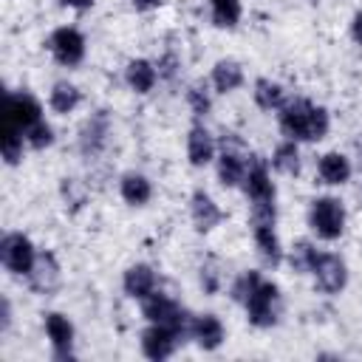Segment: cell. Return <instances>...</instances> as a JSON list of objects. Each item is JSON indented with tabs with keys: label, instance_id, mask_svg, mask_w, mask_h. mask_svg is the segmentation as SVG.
Returning a JSON list of instances; mask_svg holds the SVG:
<instances>
[{
	"label": "cell",
	"instance_id": "cell-1",
	"mask_svg": "<svg viewBox=\"0 0 362 362\" xmlns=\"http://www.w3.org/2000/svg\"><path fill=\"white\" fill-rule=\"evenodd\" d=\"M277 124L286 139L294 141H322L331 130V113L311 99H288L277 110Z\"/></svg>",
	"mask_w": 362,
	"mask_h": 362
},
{
	"label": "cell",
	"instance_id": "cell-2",
	"mask_svg": "<svg viewBox=\"0 0 362 362\" xmlns=\"http://www.w3.org/2000/svg\"><path fill=\"white\" fill-rule=\"evenodd\" d=\"M345 204L334 195H317L308 206V226L320 240H339L345 232Z\"/></svg>",
	"mask_w": 362,
	"mask_h": 362
},
{
	"label": "cell",
	"instance_id": "cell-3",
	"mask_svg": "<svg viewBox=\"0 0 362 362\" xmlns=\"http://www.w3.org/2000/svg\"><path fill=\"white\" fill-rule=\"evenodd\" d=\"M243 308H246V320H249L255 328H272V325H277V320H280V314H283V297H280L277 283L260 280V286H257L255 294L243 303Z\"/></svg>",
	"mask_w": 362,
	"mask_h": 362
},
{
	"label": "cell",
	"instance_id": "cell-4",
	"mask_svg": "<svg viewBox=\"0 0 362 362\" xmlns=\"http://www.w3.org/2000/svg\"><path fill=\"white\" fill-rule=\"evenodd\" d=\"M37 246L31 243L28 235L23 232H6L3 240H0V263L6 266V272L17 274V277H25L37 260Z\"/></svg>",
	"mask_w": 362,
	"mask_h": 362
},
{
	"label": "cell",
	"instance_id": "cell-5",
	"mask_svg": "<svg viewBox=\"0 0 362 362\" xmlns=\"http://www.w3.org/2000/svg\"><path fill=\"white\" fill-rule=\"evenodd\" d=\"M48 51H51V57H54L59 65L76 68V65L85 59L88 45H85V37H82L79 28H74V25H59V28H54L51 37H48Z\"/></svg>",
	"mask_w": 362,
	"mask_h": 362
},
{
	"label": "cell",
	"instance_id": "cell-6",
	"mask_svg": "<svg viewBox=\"0 0 362 362\" xmlns=\"http://www.w3.org/2000/svg\"><path fill=\"white\" fill-rule=\"evenodd\" d=\"M240 189H243V195L249 198V204H255V201H274V198H277V189H274L272 170H269V161H266V158L249 153Z\"/></svg>",
	"mask_w": 362,
	"mask_h": 362
},
{
	"label": "cell",
	"instance_id": "cell-7",
	"mask_svg": "<svg viewBox=\"0 0 362 362\" xmlns=\"http://www.w3.org/2000/svg\"><path fill=\"white\" fill-rule=\"evenodd\" d=\"M311 274H314V286L322 294H339L348 286V263L337 252H320Z\"/></svg>",
	"mask_w": 362,
	"mask_h": 362
},
{
	"label": "cell",
	"instance_id": "cell-8",
	"mask_svg": "<svg viewBox=\"0 0 362 362\" xmlns=\"http://www.w3.org/2000/svg\"><path fill=\"white\" fill-rule=\"evenodd\" d=\"M40 119H42V105L28 90L6 93V102H3V122L6 124H14L20 130H28Z\"/></svg>",
	"mask_w": 362,
	"mask_h": 362
},
{
	"label": "cell",
	"instance_id": "cell-9",
	"mask_svg": "<svg viewBox=\"0 0 362 362\" xmlns=\"http://www.w3.org/2000/svg\"><path fill=\"white\" fill-rule=\"evenodd\" d=\"M107 136H110V116H107V110L90 113L82 122V127H79V139H76L79 153L85 158H96L107 147Z\"/></svg>",
	"mask_w": 362,
	"mask_h": 362
},
{
	"label": "cell",
	"instance_id": "cell-10",
	"mask_svg": "<svg viewBox=\"0 0 362 362\" xmlns=\"http://www.w3.org/2000/svg\"><path fill=\"white\" fill-rule=\"evenodd\" d=\"M25 280H28V286H31L34 294H42V297L54 294L59 288V280H62V269H59L57 255L48 252V249L37 252V260H34L31 272L25 274Z\"/></svg>",
	"mask_w": 362,
	"mask_h": 362
},
{
	"label": "cell",
	"instance_id": "cell-11",
	"mask_svg": "<svg viewBox=\"0 0 362 362\" xmlns=\"http://www.w3.org/2000/svg\"><path fill=\"white\" fill-rule=\"evenodd\" d=\"M42 325H45V334H48L54 359H62V362L65 359H74L76 356L74 354V337H76L74 322L62 311H48L45 320H42Z\"/></svg>",
	"mask_w": 362,
	"mask_h": 362
},
{
	"label": "cell",
	"instance_id": "cell-12",
	"mask_svg": "<svg viewBox=\"0 0 362 362\" xmlns=\"http://www.w3.org/2000/svg\"><path fill=\"white\" fill-rule=\"evenodd\" d=\"M178 345H181V339H178V334H175L170 325L150 322V325L141 331V354H144L147 359H153V362L170 359Z\"/></svg>",
	"mask_w": 362,
	"mask_h": 362
},
{
	"label": "cell",
	"instance_id": "cell-13",
	"mask_svg": "<svg viewBox=\"0 0 362 362\" xmlns=\"http://www.w3.org/2000/svg\"><path fill=\"white\" fill-rule=\"evenodd\" d=\"M189 218H192V226L195 232H212L215 226L223 223V209L215 204V198L206 192V189H195L189 195Z\"/></svg>",
	"mask_w": 362,
	"mask_h": 362
},
{
	"label": "cell",
	"instance_id": "cell-14",
	"mask_svg": "<svg viewBox=\"0 0 362 362\" xmlns=\"http://www.w3.org/2000/svg\"><path fill=\"white\" fill-rule=\"evenodd\" d=\"M246 158L249 150H238V147H221L218 158H215V173H218V184L223 189H235L243 181L246 173Z\"/></svg>",
	"mask_w": 362,
	"mask_h": 362
},
{
	"label": "cell",
	"instance_id": "cell-15",
	"mask_svg": "<svg viewBox=\"0 0 362 362\" xmlns=\"http://www.w3.org/2000/svg\"><path fill=\"white\" fill-rule=\"evenodd\" d=\"M215 153H218L215 136L201 122H195L187 133V158H189V164L192 167H206L209 161H215Z\"/></svg>",
	"mask_w": 362,
	"mask_h": 362
},
{
	"label": "cell",
	"instance_id": "cell-16",
	"mask_svg": "<svg viewBox=\"0 0 362 362\" xmlns=\"http://www.w3.org/2000/svg\"><path fill=\"white\" fill-rule=\"evenodd\" d=\"M351 173H354L351 158H348L345 153H339V150H328V153H322L320 161H317V175H320V181L328 184V187H342V184H348V181H351Z\"/></svg>",
	"mask_w": 362,
	"mask_h": 362
},
{
	"label": "cell",
	"instance_id": "cell-17",
	"mask_svg": "<svg viewBox=\"0 0 362 362\" xmlns=\"http://www.w3.org/2000/svg\"><path fill=\"white\" fill-rule=\"evenodd\" d=\"M252 238H255V246H257V255L266 266L277 269L283 260H286V252H283V243L274 232V223H252Z\"/></svg>",
	"mask_w": 362,
	"mask_h": 362
},
{
	"label": "cell",
	"instance_id": "cell-18",
	"mask_svg": "<svg viewBox=\"0 0 362 362\" xmlns=\"http://www.w3.org/2000/svg\"><path fill=\"white\" fill-rule=\"evenodd\" d=\"M156 286H158V277H156L153 266H147V263H133V266L124 269L122 288H124L127 297H133V300H144L147 294L156 291Z\"/></svg>",
	"mask_w": 362,
	"mask_h": 362
},
{
	"label": "cell",
	"instance_id": "cell-19",
	"mask_svg": "<svg viewBox=\"0 0 362 362\" xmlns=\"http://www.w3.org/2000/svg\"><path fill=\"white\" fill-rule=\"evenodd\" d=\"M243 65L232 57H223L212 65V74H209V82H212V90L215 93H232L243 85Z\"/></svg>",
	"mask_w": 362,
	"mask_h": 362
},
{
	"label": "cell",
	"instance_id": "cell-20",
	"mask_svg": "<svg viewBox=\"0 0 362 362\" xmlns=\"http://www.w3.org/2000/svg\"><path fill=\"white\" fill-rule=\"evenodd\" d=\"M124 82H127V88L136 90V93H150V90L156 88V82H158V68H156V62H150V59H144V57L130 59V62L124 65Z\"/></svg>",
	"mask_w": 362,
	"mask_h": 362
},
{
	"label": "cell",
	"instance_id": "cell-21",
	"mask_svg": "<svg viewBox=\"0 0 362 362\" xmlns=\"http://www.w3.org/2000/svg\"><path fill=\"white\" fill-rule=\"evenodd\" d=\"M223 337H226V331H223L221 317H215V314H195L192 339H195L198 348H204V351H215V348L223 345Z\"/></svg>",
	"mask_w": 362,
	"mask_h": 362
},
{
	"label": "cell",
	"instance_id": "cell-22",
	"mask_svg": "<svg viewBox=\"0 0 362 362\" xmlns=\"http://www.w3.org/2000/svg\"><path fill=\"white\" fill-rule=\"evenodd\" d=\"M119 195H122V201L130 204V206H144V204L153 198V184H150V178H147L144 173L130 170V173H124V175L119 178Z\"/></svg>",
	"mask_w": 362,
	"mask_h": 362
},
{
	"label": "cell",
	"instance_id": "cell-23",
	"mask_svg": "<svg viewBox=\"0 0 362 362\" xmlns=\"http://www.w3.org/2000/svg\"><path fill=\"white\" fill-rule=\"evenodd\" d=\"M252 96H255V105H257L260 110H280V107L288 102V99H286V88H283L280 82L269 79V76L255 79Z\"/></svg>",
	"mask_w": 362,
	"mask_h": 362
},
{
	"label": "cell",
	"instance_id": "cell-24",
	"mask_svg": "<svg viewBox=\"0 0 362 362\" xmlns=\"http://www.w3.org/2000/svg\"><path fill=\"white\" fill-rule=\"evenodd\" d=\"M79 102H82V93H79V88H76L74 82L59 79V82H54V85H51V93H48V107H51L54 113L68 116V113H74V110L79 107Z\"/></svg>",
	"mask_w": 362,
	"mask_h": 362
},
{
	"label": "cell",
	"instance_id": "cell-25",
	"mask_svg": "<svg viewBox=\"0 0 362 362\" xmlns=\"http://www.w3.org/2000/svg\"><path fill=\"white\" fill-rule=\"evenodd\" d=\"M25 130L14 127V124H6L0 127V150H3V161L8 167H17L23 161V147H25Z\"/></svg>",
	"mask_w": 362,
	"mask_h": 362
},
{
	"label": "cell",
	"instance_id": "cell-26",
	"mask_svg": "<svg viewBox=\"0 0 362 362\" xmlns=\"http://www.w3.org/2000/svg\"><path fill=\"white\" fill-rule=\"evenodd\" d=\"M272 167L280 175H300V147L294 139H283L272 153Z\"/></svg>",
	"mask_w": 362,
	"mask_h": 362
},
{
	"label": "cell",
	"instance_id": "cell-27",
	"mask_svg": "<svg viewBox=\"0 0 362 362\" xmlns=\"http://www.w3.org/2000/svg\"><path fill=\"white\" fill-rule=\"evenodd\" d=\"M317 257H320V252L311 240H294V246L286 252V260L297 274H311Z\"/></svg>",
	"mask_w": 362,
	"mask_h": 362
},
{
	"label": "cell",
	"instance_id": "cell-28",
	"mask_svg": "<svg viewBox=\"0 0 362 362\" xmlns=\"http://www.w3.org/2000/svg\"><path fill=\"white\" fill-rule=\"evenodd\" d=\"M209 88H212V82H206V79H195L187 88V105H189L195 119H204L212 110V93L215 90H209Z\"/></svg>",
	"mask_w": 362,
	"mask_h": 362
},
{
	"label": "cell",
	"instance_id": "cell-29",
	"mask_svg": "<svg viewBox=\"0 0 362 362\" xmlns=\"http://www.w3.org/2000/svg\"><path fill=\"white\" fill-rule=\"evenodd\" d=\"M209 11H212V23L218 28H235L240 23L243 6H240V0H209Z\"/></svg>",
	"mask_w": 362,
	"mask_h": 362
},
{
	"label": "cell",
	"instance_id": "cell-30",
	"mask_svg": "<svg viewBox=\"0 0 362 362\" xmlns=\"http://www.w3.org/2000/svg\"><path fill=\"white\" fill-rule=\"evenodd\" d=\"M260 272H255V269H246V272H240L235 280H232V286H229V294H232V300L235 303H246L252 294H255V288L260 286Z\"/></svg>",
	"mask_w": 362,
	"mask_h": 362
},
{
	"label": "cell",
	"instance_id": "cell-31",
	"mask_svg": "<svg viewBox=\"0 0 362 362\" xmlns=\"http://www.w3.org/2000/svg\"><path fill=\"white\" fill-rule=\"evenodd\" d=\"M25 141H28L31 150H45V147L54 144V127H51L45 119H40L37 124H31V127L25 130Z\"/></svg>",
	"mask_w": 362,
	"mask_h": 362
},
{
	"label": "cell",
	"instance_id": "cell-32",
	"mask_svg": "<svg viewBox=\"0 0 362 362\" xmlns=\"http://www.w3.org/2000/svg\"><path fill=\"white\" fill-rule=\"evenodd\" d=\"M198 280H201V288H204V294H218V291H221V283H223L221 266H218L215 260H206V263L201 266V274H198Z\"/></svg>",
	"mask_w": 362,
	"mask_h": 362
},
{
	"label": "cell",
	"instance_id": "cell-33",
	"mask_svg": "<svg viewBox=\"0 0 362 362\" xmlns=\"http://www.w3.org/2000/svg\"><path fill=\"white\" fill-rule=\"evenodd\" d=\"M156 68H158V79H167V82H173L175 76H178V68H181V59L173 54V51H167L164 57H158V62H156Z\"/></svg>",
	"mask_w": 362,
	"mask_h": 362
},
{
	"label": "cell",
	"instance_id": "cell-34",
	"mask_svg": "<svg viewBox=\"0 0 362 362\" xmlns=\"http://www.w3.org/2000/svg\"><path fill=\"white\" fill-rule=\"evenodd\" d=\"M8 325H11V303H8V297H3L0 300V328L8 331Z\"/></svg>",
	"mask_w": 362,
	"mask_h": 362
},
{
	"label": "cell",
	"instance_id": "cell-35",
	"mask_svg": "<svg viewBox=\"0 0 362 362\" xmlns=\"http://www.w3.org/2000/svg\"><path fill=\"white\" fill-rule=\"evenodd\" d=\"M351 37H354L356 45H362V11H356L354 20H351Z\"/></svg>",
	"mask_w": 362,
	"mask_h": 362
},
{
	"label": "cell",
	"instance_id": "cell-36",
	"mask_svg": "<svg viewBox=\"0 0 362 362\" xmlns=\"http://www.w3.org/2000/svg\"><path fill=\"white\" fill-rule=\"evenodd\" d=\"M164 0H130V6L136 8V11H153V8H158Z\"/></svg>",
	"mask_w": 362,
	"mask_h": 362
},
{
	"label": "cell",
	"instance_id": "cell-37",
	"mask_svg": "<svg viewBox=\"0 0 362 362\" xmlns=\"http://www.w3.org/2000/svg\"><path fill=\"white\" fill-rule=\"evenodd\" d=\"M62 6H68V8H76V11H82V8H90V6H93V0H62Z\"/></svg>",
	"mask_w": 362,
	"mask_h": 362
}]
</instances>
